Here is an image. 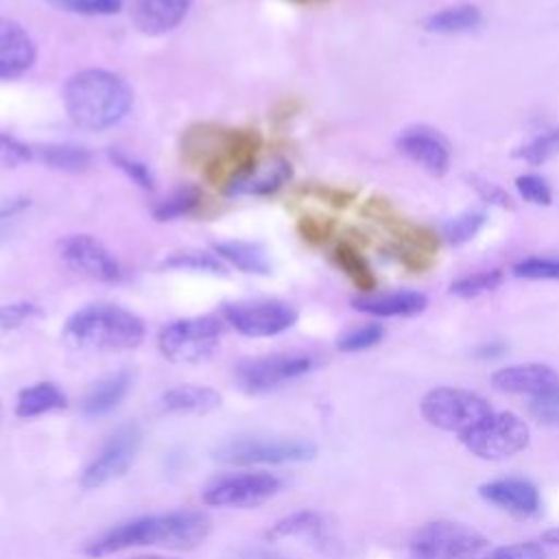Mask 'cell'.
<instances>
[{
  "label": "cell",
  "mask_w": 559,
  "mask_h": 559,
  "mask_svg": "<svg viewBox=\"0 0 559 559\" xmlns=\"http://www.w3.org/2000/svg\"><path fill=\"white\" fill-rule=\"evenodd\" d=\"M559 384V376L552 367L528 362V365H511L491 373V386L502 393L518 395H537L546 389Z\"/></svg>",
  "instance_id": "e0dca14e"
},
{
  "label": "cell",
  "mask_w": 559,
  "mask_h": 559,
  "mask_svg": "<svg viewBox=\"0 0 559 559\" xmlns=\"http://www.w3.org/2000/svg\"><path fill=\"white\" fill-rule=\"evenodd\" d=\"M129 559H170V557H162V555H135Z\"/></svg>",
  "instance_id": "f5cc1de1"
},
{
  "label": "cell",
  "mask_w": 559,
  "mask_h": 559,
  "mask_svg": "<svg viewBox=\"0 0 559 559\" xmlns=\"http://www.w3.org/2000/svg\"><path fill=\"white\" fill-rule=\"evenodd\" d=\"M293 2L306 4V7H314V4H325V2H330V0H293Z\"/></svg>",
  "instance_id": "816d5d0a"
},
{
  "label": "cell",
  "mask_w": 559,
  "mask_h": 559,
  "mask_svg": "<svg viewBox=\"0 0 559 559\" xmlns=\"http://www.w3.org/2000/svg\"><path fill=\"white\" fill-rule=\"evenodd\" d=\"M26 205H28V199H15V201H9V203H2V205H0V218H7V216H11V214L20 212V210L26 207Z\"/></svg>",
  "instance_id": "c3c4849f"
},
{
  "label": "cell",
  "mask_w": 559,
  "mask_h": 559,
  "mask_svg": "<svg viewBox=\"0 0 559 559\" xmlns=\"http://www.w3.org/2000/svg\"><path fill=\"white\" fill-rule=\"evenodd\" d=\"M559 153V127L550 129L542 135H537L535 140H531L528 144L520 146L513 155L528 162V164H542L546 159H550L552 155Z\"/></svg>",
  "instance_id": "e575fe53"
},
{
  "label": "cell",
  "mask_w": 559,
  "mask_h": 559,
  "mask_svg": "<svg viewBox=\"0 0 559 559\" xmlns=\"http://www.w3.org/2000/svg\"><path fill=\"white\" fill-rule=\"evenodd\" d=\"M513 275L524 280H559V258H524L513 264Z\"/></svg>",
  "instance_id": "74e56055"
},
{
  "label": "cell",
  "mask_w": 559,
  "mask_h": 559,
  "mask_svg": "<svg viewBox=\"0 0 559 559\" xmlns=\"http://www.w3.org/2000/svg\"><path fill=\"white\" fill-rule=\"evenodd\" d=\"M212 520L197 509H179L162 515H142L122 522L85 546L90 557H107L133 546H166L175 550L197 548L210 533Z\"/></svg>",
  "instance_id": "7a4b0ae2"
},
{
  "label": "cell",
  "mask_w": 559,
  "mask_h": 559,
  "mask_svg": "<svg viewBox=\"0 0 559 559\" xmlns=\"http://www.w3.org/2000/svg\"><path fill=\"white\" fill-rule=\"evenodd\" d=\"M0 415H2V404H0Z\"/></svg>",
  "instance_id": "11a10c76"
},
{
  "label": "cell",
  "mask_w": 559,
  "mask_h": 559,
  "mask_svg": "<svg viewBox=\"0 0 559 559\" xmlns=\"http://www.w3.org/2000/svg\"><path fill=\"white\" fill-rule=\"evenodd\" d=\"M474 183V188L478 190V194L485 199V201H489V203H496V205H500V207H513V203H511V197L502 190V188H498L496 183H491V181H480V179H472Z\"/></svg>",
  "instance_id": "7dc6e473"
},
{
  "label": "cell",
  "mask_w": 559,
  "mask_h": 559,
  "mask_svg": "<svg viewBox=\"0 0 559 559\" xmlns=\"http://www.w3.org/2000/svg\"><path fill=\"white\" fill-rule=\"evenodd\" d=\"M194 0H131V20L144 35H164L181 24Z\"/></svg>",
  "instance_id": "ac0fdd59"
},
{
  "label": "cell",
  "mask_w": 559,
  "mask_h": 559,
  "mask_svg": "<svg viewBox=\"0 0 559 559\" xmlns=\"http://www.w3.org/2000/svg\"><path fill=\"white\" fill-rule=\"evenodd\" d=\"M260 559H280V557H260Z\"/></svg>",
  "instance_id": "db71d44e"
},
{
  "label": "cell",
  "mask_w": 559,
  "mask_h": 559,
  "mask_svg": "<svg viewBox=\"0 0 559 559\" xmlns=\"http://www.w3.org/2000/svg\"><path fill=\"white\" fill-rule=\"evenodd\" d=\"M214 253L229 262L231 266L240 269L242 273H258L266 275L271 271V262L262 245L258 242H247V240H221L212 245Z\"/></svg>",
  "instance_id": "cb8c5ba5"
},
{
  "label": "cell",
  "mask_w": 559,
  "mask_h": 559,
  "mask_svg": "<svg viewBox=\"0 0 559 559\" xmlns=\"http://www.w3.org/2000/svg\"><path fill=\"white\" fill-rule=\"evenodd\" d=\"M480 20L483 15L474 4H456V7H448L443 11L432 13L424 22V26L432 33H461L478 26Z\"/></svg>",
  "instance_id": "f1b7e54d"
},
{
  "label": "cell",
  "mask_w": 559,
  "mask_h": 559,
  "mask_svg": "<svg viewBox=\"0 0 559 559\" xmlns=\"http://www.w3.org/2000/svg\"><path fill=\"white\" fill-rule=\"evenodd\" d=\"M164 269H183V271H205V273H225V264L214 253L181 251L173 253L162 262Z\"/></svg>",
  "instance_id": "d6a6232c"
},
{
  "label": "cell",
  "mask_w": 559,
  "mask_h": 559,
  "mask_svg": "<svg viewBox=\"0 0 559 559\" xmlns=\"http://www.w3.org/2000/svg\"><path fill=\"white\" fill-rule=\"evenodd\" d=\"M37 317H41V308L33 301H15V304L0 306V328L2 330H17Z\"/></svg>",
  "instance_id": "60d3db41"
},
{
  "label": "cell",
  "mask_w": 559,
  "mask_h": 559,
  "mask_svg": "<svg viewBox=\"0 0 559 559\" xmlns=\"http://www.w3.org/2000/svg\"><path fill=\"white\" fill-rule=\"evenodd\" d=\"M299 234L304 236V240L308 242H323L328 240V236L332 234V223L325 218H314V216H304L299 221Z\"/></svg>",
  "instance_id": "bcb514c9"
},
{
  "label": "cell",
  "mask_w": 559,
  "mask_h": 559,
  "mask_svg": "<svg viewBox=\"0 0 559 559\" xmlns=\"http://www.w3.org/2000/svg\"><path fill=\"white\" fill-rule=\"evenodd\" d=\"M397 148L432 175H443L450 166L448 144L430 129H424V127L406 129L397 138Z\"/></svg>",
  "instance_id": "d6986e66"
},
{
  "label": "cell",
  "mask_w": 559,
  "mask_h": 559,
  "mask_svg": "<svg viewBox=\"0 0 559 559\" xmlns=\"http://www.w3.org/2000/svg\"><path fill=\"white\" fill-rule=\"evenodd\" d=\"M61 258L68 269L94 282H118L122 275L118 260L87 234L63 238Z\"/></svg>",
  "instance_id": "5bb4252c"
},
{
  "label": "cell",
  "mask_w": 559,
  "mask_h": 559,
  "mask_svg": "<svg viewBox=\"0 0 559 559\" xmlns=\"http://www.w3.org/2000/svg\"><path fill=\"white\" fill-rule=\"evenodd\" d=\"M502 349H504V345H500V343H489V345L478 347V349H476V356H480V358H493V356H500Z\"/></svg>",
  "instance_id": "681fc988"
},
{
  "label": "cell",
  "mask_w": 559,
  "mask_h": 559,
  "mask_svg": "<svg viewBox=\"0 0 559 559\" xmlns=\"http://www.w3.org/2000/svg\"><path fill=\"white\" fill-rule=\"evenodd\" d=\"M515 188L518 192L528 201V203H535V205H550L552 201V194H550V188L548 183L537 177V175H520L515 179Z\"/></svg>",
  "instance_id": "ee69618b"
},
{
  "label": "cell",
  "mask_w": 559,
  "mask_h": 559,
  "mask_svg": "<svg viewBox=\"0 0 559 559\" xmlns=\"http://www.w3.org/2000/svg\"><path fill=\"white\" fill-rule=\"evenodd\" d=\"M317 456V445L304 439H258V437H238L221 443L214 450V459L231 465H251V463H304Z\"/></svg>",
  "instance_id": "9c48e42d"
},
{
  "label": "cell",
  "mask_w": 559,
  "mask_h": 559,
  "mask_svg": "<svg viewBox=\"0 0 559 559\" xmlns=\"http://www.w3.org/2000/svg\"><path fill=\"white\" fill-rule=\"evenodd\" d=\"M321 528V518L314 511H295L282 520H277L269 531H266V539L269 542H277L284 537H295V535H304V533H314Z\"/></svg>",
  "instance_id": "4dcf8cb0"
},
{
  "label": "cell",
  "mask_w": 559,
  "mask_h": 559,
  "mask_svg": "<svg viewBox=\"0 0 559 559\" xmlns=\"http://www.w3.org/2000/svg\"><path fill=\"white\" fill-rule=\"evenodd\" d=\"M223 336L218 317H188L166 323L157 334V347L170 362H203L207 360Z\"/></svg>",
  "instance_id": "5b68a950"
},
{
  "label": "cell",
  "mask_w": 559,
  "mask_h": 559,
  "mask_svg": "<svg viewBox=\"0 0 559 559\" xmlns=\"http://www.w3.org/2000/svg\"><path fill=\"white\" fill-rule=\"evenodd\" d=\"M199 205H201V190L197 186H183V188H177L164 201H159L153 210V216L157 221H173V218L192 214Z\"/></svg>",
  "instance_id": "f546056e"
},
{
  "label": "cell",
  "mask_w": 559,
  "mask_h": 559,
  "mask_svg": "<svg viewBox=\"0 0 559 559\" xmlns=\"http://www.w3.org/2000/svg\"><path fill=\"white\" fill-rule=\"evenodd\" d=\"M487 548L485 535L448 520L428 522L411 537V559H478Z\"/></svg>",
  "instance_id": "8992f818"
},
{
  "label": "cell",
  "mask_w": 559,
  "mask_h": 559,
  "mask_svg": "<svg viewBox=\"0 0 559 559\" xmlns=\"http://www.w3.org/2000/svg\"><path fill=\"white\" fill-rule=\"evenodd\" d=\"M66 406H68L66 393L55 382H37L20 391L15 402V415L28 419L44 413L61 411Z\"/></svg>",
  "instance_id": "d4e9b609"
},
{
  "label": "cell",
  "mask_w": 559,
  "mask_h": 559,
  "mask_svg": "<svg viewBox=\"0 0 559 559\" xmlns=\"http://www.w3.org/2000/svg\"><path fill=\"white\" fill-rule=\"evenodd\" d=\"M483 500L515 513V515H535L539 511V491L533 483L524 478H498L483 483L478 487Z\"/></svg>",
  "instance_id": "2e32d148"
},
{
  "label": "cell",
  "mask_w": 559,
  "mask_h": 559,
  "mask_svg": "<svg viewBox=\"0 0 559 559\" xmlns=\"http://www.w3.org/2000/svg\"><path fill=\"white\" fill-rule=\"evenodd\" d=\"M314 367L310 354L290 352V354H271L260 358L242 360L236 367V380L247 393H262L299 376H306Z\"/></svg>",
  "instance_id": "8fae6325"
},
{
  "label": "cell",
  "mask_w": 559,
  "mask_h": 559,
  "mask_svg": "<svg viewBox=\"0 0 559 559\" xmlns=\"http://www.w3.org/2000/svg\"><path fill=\"white\" fill-rule=\"evenodd\" d=\"M502 282V271L493 269V271H480V273H472L465 275L461 280H454L450 284V295L469 299V297H478L483 293H489L493 288H498Z\"/></svg>",
  "instance_id": "1f68e13d"
},
{
  "label": "cell",
  "mask_w": 559,
  "mask_h": 559,
  "mask_svg": "<svg viewBox=\"0 0 559 559\" xmlns=\"http://www.w3.org/2000/svg\"><path fill=\"white\" fill-rule=\"evenodd\" d=\"M133 92L127 81L109 70H81L63 87V107L70 120L87 131L118 124L131 109Z\"/></svg>",
  "instance_id": "3957f363"
},
{
  "label": "cell",
  "mask_w": 559,
  "mask_h": 559,
  "mask_svg": "<svg viewBox=\"0 0 559 559\" xmlns=\"http://www.w3.org/2000/svg\"><path fill=\"white\" fill-rule=\"evenodd\" d=\"M282 489V478L269 472H247L218 478L203 491V502L210 507L249 509L266 502Z\"/></svg>",
  "instance_id": "4fadbf2b"
},
{
  "label": "cell",
  "mask_w": 559,
  "mask_h": 559,
  "mask_svg": "<svg viewBox=\"0 0 559 559\" xmlns=\"http://www.w3.org/2000/svg\"><path fill=\"white\" fill-rule=\"evenodd\" d=\"M542 542L550 546H559V528H548L546 533H542Z\"/></svg>",
  "instance_id": "f907efd6"
},
{
  "label": "cell",
  "mask_w": 559,
  "mask_h": 559,
  "mask_svg": "<svg viewBox=\"0 0 559 559\" xmlns=\"http://www.w3.org/2000/svg\"><path fill=\"white\" fill-rule=\"evenodd\" d=\"M140 443H142V430L138 424H122L120 428H116L105 441V445L100 448L98 456L83 469L81 487L98 489L109 480L122 476L129 469L131 461L135 459Z\"/></svg>",
  "instance_id": "7c38bea8"
},
{
  "label": "cell",
  "mask_w": 559,
  "mask_h": 559,
  "mask_svg": "<svg viewBox=\"0 0 559 559\" xmlns=\"http://www.w3.org/2000/svg\"><path fill=\"white\" fill-rule=\"evenodd\" d=\"M382 225L400 240V245H408V247H415V249H421L426 253H435L437 247H439V238L437 234L426 227V225H419V223H413L408 218H402V216H395L393 212L386 214L384 218H380Z\"/></svg>",
  "instance_id": "83f0119b"
},
{
  "label": "cell",
  "mask_w": 559,
  "mask_h": 559,
  "mask_svg": "<svg viewBox=\"0 0 559 559\" xmlns=\"http://www.w3.org/2000/svg\"><path fill=\"white\" fill-rule=\"evenodd\" d=\"M528 413L544 426H559V384L533 395L528 402Z\"/></svg>",
  "instance_id": "d590c367"
},
{
  "label": "cell",
  "mask_w": 559,
  "mask_h": 559,
  "mask_svg": "<svg viewBox=\"0 0 559 559\" xmlns=\"http://www.w3.org/2000/svg\"><path fill=\"white\" fill-rule=\"evenodd\" d=\"M483 223H485V214L476 212V210H469V212H463L461 216L452 218L450 223H445L443 236L452 245H461V242L469 240L483 227Z\"/></svg>",
  "instance_id": "8d00e7d4"
},
{
  "label": "cell",
  "mask_w": 559,
  "mask_h": 559,
  "mask_svg": "<svg viewBox=\"0 0 559 559\" xmlns=\"http://www.w3.org/2000/svg\"><path fill=\"white\" fill-rule=\"evenodd\" d=\"M262 140L255 129H231L223 124H194L181 135L183 162L225 194L234 190L258 166Z\"/></svg>",
  "instance_id": "6da1fadb"
},
{
  "label": "cell",
  "mask_w": 559,
  "mask_h": 559,
  "mask_svg": "<svg viewBox=\"0 0 559 559\" xmlns=\"http://www.w3.org/2000/svg\"><path fill=\"white\" fill-rule=\"evenodd\" d=\"M382 336H384V328L380 323H365L341 334L336 341V347L341 352H362L378 345Z\"/></svg>",
  "instance_id": "836d02e7"
},
{
  "label": "cell",
  "mask_w": 559,
  "mask_h": 559,
  "mask_svg": "<svg viewBox=\"0 0 559 559\" xmlns=\"http://www.w3.org/2000/svg\"><path fill=\"white\" fill-rule=\"evenodd\" d=\"M37 48L26 28L9 17H0V79H17L33 68Z\"/></svg>",
  "instance_id": "9a60e30c"
},
{
  "label": "cell",
  "mask_w": 559,
  "mask_h": 559,
  "mask_svg": "<svg viewBox=\"0 0 559 559\" xmlns=\"http://www.w3.org/2000/svg\"><path fill=\"white\" fill-rule=\"evenodd\" d=\"M290 177H293L290 162H286L284 157H273L264 166H260V168L255 166V170L251 175H247L238 186H234V190L229 194L231 197H240V194H249V197L273 194Z\"/></svg>",
  "instance_id": "7402d4cb"
},
{
  "label": "cell",
  "mask_w": 559,
  "mask_h": 559,
  "mask_svg": "<svg viewBox=\"0 0 559 559\" xmlns=\"http://www.w3.org/2000/svg\"><path fill=\"white\" fill-rule=\"evenodd\" d=\"M426 295L417 290H397V293H367L352 301L358 312L373 317H413L426 308Z\"/></svg>",
  "instance_id": "ffe728a7"
},
{
  "label": "cell",
  "mask_w": 559,
  "mask_h": 559,
  "mask_svg": "<svg viewBox=\"0 0 559 559\" xmlns=\"http://www.w3.org/2000/svg\"><path fill=\"white\" fill-rule=\"evenodd\" d=\"M57 9L79 15H114L122 9V0H48Z\"/></svg>",
  "instance_id": "f35d334b"
},
{
  "label": "cell",
  "mask_w": 559,
  "mask_h": 559,
  "mask_svg": "<svg viewBox=\"0 0 559 559\" xmlns=\"http://www.w3.org/2000/svg\"><path fill=\"white\" fill-rule=\"evenodd\" d=\"M221 406V393L201 384H179L162 393L164 413H210Z\"/></svg>",
  "instance_id": "44dd1931"
},
{
  "label": "cell",
  "mask_w": 559,
  "mask_h": 559,
  "mask_svg": "<svg viewBox=\"0 0 559 559\" xmlns=\"http://www.w3.org/2000/svg\"><path fill=\"white\" fill-rule=\"evenodd\" d=\"M109 159H111L114 166L120 168L138 188L148 190V192L155 188L153 175H151L148 166H144L142 162H138V159H133V157H129V155H124V153H120V151H109Z\"/></svg>",
  "instance_id": "ab89813d"
},
{
  "label": "cell",
  "mask_w": 559,
  "mask_h": 559,
  "mask_svg": "<svg viewBox=\"0 0 559 559\" xmlns=\"http://www.w3.org/2000/svg\"><path fill=\"white\" fill-rule=\"evenodd\" d=\"M66 338L83 349L124 352L144 338V323L127 308L111 304H92L76 310L63 328Z\"/></svg>",
  "instance_id": "277c9868"
},
{
  "label": "cell",
  "mask_w": 559,
  "mask_h": 559,
  "mask_svg": "<svg viewBox=\"0 0 559 559\" xmlns=\"http://www.w3.org/2000/svg\"><path fill=\"white\" fill-rule=\"evenodd\" d=\"M478 559H546V548L539 542H518L487 550Z\"/></svg>",
  "instance_id": "b9f144b4"
},
{
  "label": "cell",
  "mask_w": 559,
  "mask_h": 559,
  "mask_svg": "<svg viewBox=\"0 0 559 559\" xmlns=\"http://www.w3.org/2000/svg\"><path fill=\"white\" fill-rule=\"evenodd\" d=\"M33 159V148L13 135L0 133V168H15Z\"/></svg>",
  "instance_id": "7bdbcfd3"
},
{
  "label": "cell",
  "mask_w": 559,
  "mask_h": 559,
  "mask_svg": "<svg viewBox=\"0 0 559 559\" xmlns=\"http://www.w3.org/2000/svg\"><path fill=\"white\" fill-rule=\"evenodd\" d=\"M129 386H131V376L127 371H118L98 380L83 397V404H81L83 413L90 417L107 415L124 400V395L129 393Z\"/></svg>",
  "instance_id": "603a6c76"
},
{
  "label": "cell",
  "mask_w": 559,
  "mask_h": 559,
  "mask_svg": "<svg viewBox=\"0 0 559 559\" xmlns=\"http://www.w3.org/2000/svg\"><path fill=\"white\" fill-rule=\"evenodd\" d=\"M332 255H334L336 266L349 277V282L356 288H360L365 295L376 288V275H373L369 262L352 242H338L334 247Z\"/></svg>",
  "instance_id": "484cf974"
},
{
  "label": "cell",
  "mask_w": 559,
  "mask_h": 559,
  "mask_svg": "<svg viewBox=\"0 0 559 559\" xmlns=\"http://www.w3.org/2000/svg\"><path fill=\"white\" fill-rule=\"evenodd\" d=\"M419 411L430 426L456 435H463L483 421L489 413H493L483 395L454 386L430 389L421 397Z\"/></svg>",
  "instance_id": "ba28073f"
},
{
  "label": "cell",
  "mask_w": 559,
  "mask_h": 559,
  "mask_svg": "<svg viewBox=\"0 0 559 559\" xmlns=\"http://www.w3.org/2000/svg\"><path fill=\"white\" fill-rule=\"evenodd\" d=\"M223 319L245 336H275L297 321V310L277 299L236 301L223 306Z\"/></svg>",
  "instance_id": "30bf717a"
},
{
  "label": "cell",
  "mask_w": 559,
  "mask_h": 559,
  "mask_svg": "<svg viewBox=\"0 0 559 559\" xmlns=\"http://www.w3.org/2000/svg\"><path fill=\"white\" fill-rule=\"evenodd\" d=\"M461 443L478 459L502 461L522 452L531 441L526 421L509 411L489 413L474 428L459 435Z\"/></svg>",
  "instance_id": "52a82bcc"
},
{
  "label": "cell",
  "mask_w": 559,
  "mask_h": 559,
  "mask_svg": "<svg viewBox=\"0 0 559 559\" xmlns=\"http://www.w3.org/2000/svg\"><path fill=\"white\" fill-rule=\"evenodd\" d=\"M391 251L413 273H424L432 264V253H426V251L408 247V245H395Z\"/></svg>",
  "instance_id": "f6af8a7d"
},
{
  "label": "cell",
  "mask_w": 559,
  "mask_h": 559,
  "mask_svg": "<svg viewBox=\"0 0 559 559\" xmlns=\"http://www.w3.org/2000/svg\"><path fill=\"white\" fill-rule=\"evenodd\" d=\"M37 155L48 168L61 173H83L92 164V153L79 144H46Z\"/></svg>",
  "instance_id": "4316f807"
}]
</instances>
